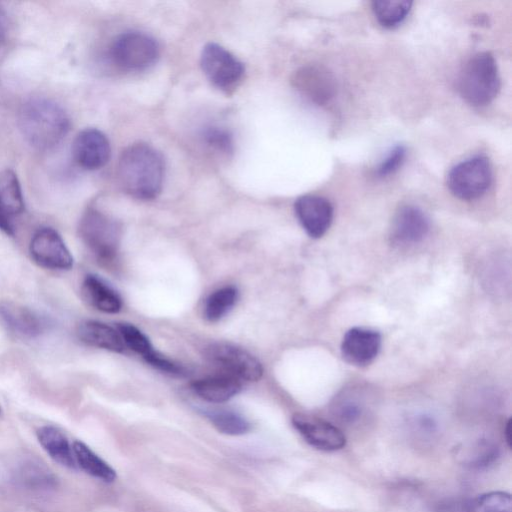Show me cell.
Instances as JSON below:
<instances>
[{"mask_svg": "<svg viewBox=\"0 0 512 512\" xmlns=\"http://www.w3.org/2000/svg\"><path fill=\"white\" fill-rule=\"evenodd\" d=\"M0 415H1V407H0Z\"/></svg>", "mask_w": 512, "mask_h": 512, "instance_id": "cell-35", "label": "cell"}, {"mask_svg": "<svg viewBox=\"0 0 512 512\" xmlns=\"http://www.w3.org/2000/svg\"><path fill=\"white\" fill-rule=\"evenodd\" d=\"M200 64L207 79L226 92L239 84L245 71L241 61L216 43H208L203 47Z\"/></svg>", "mask_w": 512, "mask_h": 512, "instance_id": "cell-7", "label": "cell"}, {"mask_svg": "<svg viewBox=\"0 0 512 512\" xmlns=\"http://www.w3.org/2000/svg\"><path fill=\"white\" fill-rule=\"evenodd\" d=\"M81 292L87 303L101 312L114 314L122 308V299L119 294L95 274L85 276Z\"/></svg>", "mask_w": 512, "mask_h": 512, "instance_id": "cell-18", "label": "cell"}, {"mask_svg": "<svg viewBox=\"0 0 512 512\" xmlns=\"http://www.w3.org/2000/svg\"><path fill=\"white\" fill-rule=\"evenodd\" d=\"M164 175L162 155L148 144H132L119 157L118 181L122 189L136 199L156 198L162 190Z\"/></svg>", "mask_w": 512, "mask_h": 512, "instance_id": "cell-1", "label": "cell"}, {"mask_svg": "<svg viewBox=\"0 0 512 512\" xmlns=\"http://www.w3.org/2000/svg\"><path fill=\"white\" fill-rule=\"evenodd\" d=\"M79 235L99 260L107 262L118 253L122 228L112 216L96 208H88L80 219Z\"/></svg>", "mask_w": 512, "mask_h": 512, "instance_id": "cell-4", "label": "cell"}, {"mask_svg": "<svg viewBox=\"0 0 512 512\" xmlns=\"http://www.w3.org/2000/svg\"><path fill=\"white\" fill-rule=\"evenodd\" d=\"M205 357L230 375L246 380L258 381L263 375L261 363L248 351L227 342H213L206 346Z\"/></svg>", "mask_w": 512, "mask_h": 512, "instance_id": "cell-8", "label": "cell"}, {"mask_svg": "<svg viewBox=\"0 0 512 512\" xmlns=\"http://www.w3.org/2000/svg\"><path fill=\"white\" fill-rule=\"evenodd\" d=\"M365 410L361 399L355 395L345 394L340 396L334 404L333 411L336 418L345 424H354L359 421Z\"/></svg>", "mask_w": 512, "mask_h": 512, "instance_id": "cell-28", "label": "cell"}, {"mask_svg": "<svg viewBox=\"0 0 512 512\" xmlns=\"http://www.w3.org/2000/svg\"><path fill=\"white\" fill-rule=\"evenodd\" d=\"M76 333L78 338L89 346L116 353H122L125 349L118 330L100 321H83L78 325Z\"/></svg>", "mask_w": 512, "mask_h": 512, "instance_id": "cell-20", "label": "cell"}, {"mask_svg": "<svg viewBox=\"0 0 512 512\" xmlns=\"http://www.w3.org/2000/svg\"><path fill=\"white\" fill-rule=\"evenodd\" d=\"M238 300V290L234 286H225L211 293L204 304V317L210 322L222 319L234 307Z\"/></svg>", "mask_w": 512, "mask_h": 512, "instance_id": "cell-26", "label": "cell"}, {"mask_svg": "<svg viewBox=\"0 0 512 512\" xmlns=\"http://www.w3.org/2000/svg\"><path fill=\"white\" fill-rule=\"evenodd\" d=\"M471 512H512L511 495L503 491L482 494L472 502Z\"/></svg>", "mask_w": 512, "mask_h": 512, "instance_id": "cell-29", "label": "cell"}, {"mask_svg": "<svg viewBox=\"0 0 512 512\" xmlns=\"http://www.w3.org/2000/svg\"><path fill=\"white\" fill-rule=\"evenodd\" d=\"M500 76L494 56L479 52L463 65L457 79L460 96L472 106L491 103L500 90Z\"/></svg>", "mask_w": 512, "mask_h": 512, "instance_id": "cell-3", "label": "cell"}, {"mask_svg": "<svg viewBox=\"0 0 512 512\" xmlns=\"http://www.w3.org/2000/svg\"><path fill=\"white\" fill-rule=\"evenodd\" d=\"M492 182L489 159L478 155L456 164L447 177L450 192L461 200H474L486 193Z\"/></svg>", "mask_w": 512, "mask_h": 512, "instance_id": "cell-6", "label": "cell"}, {"mask_svg": "<svg viewBox=\"0 0 512 512\" xmlns=\"http://www.w3.org/2000/svg\"><path fill=\"white\" fill-rule=\"evenodd\" d=\"M381 335L371 329L354 327L346 332L341 344V353L346 362L355 366H366L378 355Z\"/></svg>", "mask_w": 512, "mask_h": 512, "instance_id": "cell-14", "label": "cell"}, {"mask_svg": "<svg viewBox=\"0 0 512 512\" xmlns=\"http://www.w3.org/2000/svg\"><path fill=\"white\" fill-rule=\"evenodd\" d=\"M76 464L89 475L104 482H113L116 479L115 470L86 444L75 441L72 445Z\"/></svg>", "mask_w": 512, "mask_h": 512, "instance_id": "cell-23", "label": "cell"}, {"mask_svg": "<svg viewBox=\"0 0 512 512\" xmlns=\"http://www.w3.org/2000/svg\"><path fill=\"white\" fill-rule=\"evenodd\" d=\"M116 328L124 344L142 355L143 358L150 355L154 349L149 338L136 326L130 323H117Z\"/></svg>", "mask_w": 512, "mask_h": 512, "instance_id": "cell-27", "label": "cell"}, {"mask_svg": "<svg viewBox=\"0 0 512 512\" xmlns=\"http://www.w3.org/2000/svg\"><path fill=\"white\" fill-rule=\"evenodd\" d=\"M111 154L107 136L96 128L80 131L72 144L75 162L86 170H97L106 165Z\"/></svg>", "mask_w": 512, "mask_h": 512, "instance_id": "cell-11", "label": "cell"}, {"mask_svg": "<svg viewBox=\"0 0 512 512\" xmlns=\"http://www.w3.org/2000/svg\"><path fill=\"white\" fill-rule=\"evenodd\" d=\"M212 425L226 435H243L250 431V422L241 414L229 409H210L205 411Z\"/></svg>", "mask_w": 512, "mask_h": 512, "instance_id": "cell-24", "label": "cell"}, {"mask_svg": "<svg viewBox=\"0 0 512 512\" xmlns=\"http://www.w3.org/2000/svg\"><path fill=\"white\" fill-rule=\"evenodd\" d=\"M292 425L312 447L322 451H336L344 448L346 437L332 423L308 414L296 413L292 416Z\"/></svg>", "mask_w": 512, "mask_h": 512, "instance_id": "cell-10", "label": "cell"}, {"mask_svg": "<svg viewBox=\"0 0 512 512\" xmlns=\"http://www.w3.org/2000/svg\"><path fill=\"white\" fill-rule=\"evenodd\" d=\"M144 360L148 364L162 372L178 376L185 374V369L183 366L169 360L168 358L159 354L155 350L150 355L146 356Z\"/></svg>", "mask_w": 512, "mask_h": 512, "instance_id": "cell-32", "label": "cell"}, {"mask_svg": "<svg viewBox=\"0 0 512 512\" xmlns=\"http://www.w3.org/2000/svg\"><path fill=\"white\" fill-rule=\"evenodd\" d=\"M295 214L306 233L312 238L322 237L333 219V206L318 195H303L294 204Z\"/></svg>", "mask_w": 512, "mask_h": 512, "instance_id": "cell-12", "label": "cell"}, {"mask_svg": "<svg viewBox=\"0 0 512 512\" xmlns=\"http://www.w3.org/2000/svg\"><path fill=\"white\" fill-rule=\"evenodd\" d=\"M0 323L12 334L34 339L42 335L47 321L36 311L10 301L0 302Z\"/></svg>", "mask_w": 512, "mask_h": 512, "instance_id": "cell-13", "label": "cell"}, {"mask_svg": "<svg viewBox=\"0 0 512 512\" xmlns=\"http://www.w3.org/2000/svg\"><path fill=\"white\" fill-rule=\"evenodd\" d=\"M204 142L212 149L221 153H231L233 140L230 132L219 126H209L203 131Z\"/></svg>", "mask_w": 512, "mask_h": 512, "instance_id": "cell-30", "label": "cell"}, {"mask_svg": "<svg viewBox=\"0 0 512 512\" xmlns=\"http://www.w3.org/2000/svg\"><path fill=\"white\" fill-rule=\"evenodd\" d=\"M36 434L39 443L54 461L71 469L76 468L72 446L62 431L54 426L45 425L40 427Z\"/></svg>", "mask_w": 512, "mask_h": 512, "instance_id": "cell-22", "label": "cell"}, {"mask_svg": "<svg viewBox=\"0 0 512 512\" xmlns=\"http://www.w3.org/2000/svg\"><path fill=\"white\" fill-rule=\"evenodd\" d=\"M24 209V197L17 175L9 169L0 171V230L13 236L15 221Z\"/></svg>", "mask_w": 512, "mask_h": 512, "instance_id": "cell-15", "label": "cell"}, {"mask_svg": "<svg viewBox=\"0 0 512 512\" xmlns=\"http://www.w3.org/2000/svg\"><path fill=\"white\" fill-rule=\"evenodd\" d=\"M406 157V148L404 145H396L393 147L385 158L380 162L376 169L378 177H387L395 173L404 163Z\"/></svg>", "mask_w": 512, "mask_h": 512, "instance_id": "cell-31", "label": "cell"}, {"mask_svg": "<svg viewBox=\"0 0 512 512\" xmlns=\"http://www.w3.org/2000/svg\"><path fill=\"white\" fill-rule=\"evenodd\" d=\"M191 389L207 402L222 403L236 396L242 390V384L232 375H217L193 381Z\"/></svg>", "mask_w": 512, "mask_h": 512, "instance_id": "cell-19", "label": "cell"}, {"mask_svg": "<svg viewBox=\"0 0 512 512\" xmlns=\"http://www.w3.org/2000/svg\"><path fill=\"white\" fill-rule=\"evenodd\" d=\"M18 127L25 141L37 150H49L66 136L70 120L57 102L35 97L22 104L18 112Z\"/></svg>", "mask_w": 512, "mask_h": 512, "instance_id": "cell-2", "label": "cell"}, {"mask_svg": "<svg viewBox=\"0 0 512 512\" xmlns=\"http://www.w3.org/2000/svg\"><path fill=\"white\" fill-rule=\"evenodd\" d=\"M8 34V23L4 11L0 8V49L6 42Z\"/></svg>", "mask_w": 512, "mask_h": 512, "instance_id": "cell-33", "label": "cell"}, {"mask_svg": "<svg viewBox=\"0 0 512 512\" xmlns=\"http://www.w3.org/2000/svg\"><path fill=\"white\" fill-rule=\"evenodd\" d=\"M411 6L412 1L408 0H375L372 2V11L383 27L393 28L404 21Z\"/></svg>", "mask_w": 512, "mask_h": 512, "instance_id": "cell-25", "label": "cell"}, {"mask_svg": "<svg viewBox=\"0 0 512 512\" xmlns=\"http://www.w3.org/2000/svg\"><path fill=\"white\" fill-rule=\"evenodd\" d=\"M427 215L414 205L401 206L392 221V241L400 245H413L421 242L429 232Z\"/></svg>", "mask_w": 512, "mask_h": 512, "instance_id": "cell-16", "label": "cell"}, {"mask_svg": "<svg viewBox=\"0 0 512 512\" xmlns=\"http://www.w3.org/2000/svg\"><path fill=\"white\" fill-rule=\"evenodd\" d=\"M505 438L509 447H511V419L508 420L505 428Z\"/></svg>", "mask_w": 512, "mask_h": 512, "instance_id": "cell-34", "label": "cell"}, {"mask_svg": "<svg viewBox=\"0 0 512 512\" xmlns=\"http://www.w3.org/2000/svg\"><path fill=\"white\" fill-rule=\"evenodd\" d=\"M296 89L318 105H324L335 95L336 85L332 74L321 66H306L295 73Z\"/></svg>", "mask_w": 512, "mask_h": 512, "instance_id": "cell-17", "label": "cell"}, {"mask_svg": "<svg viewBox=\"0 0 512 512\" xmlns=\"http://www.w3.org/2000/svg\"><path fill=\"white\" fill-rule=\"evenodd\" d=\"M109 54L117 67L127 71H140L157 61L159 47L155 39L148 34L128 31L115 38Z\"/></svg>", "mask_w": 512, "mask_h": 512, "instance_id": "cell-5", "label": "cell"}, {"mask_svg": "<svg viewBox=\"0 0 512 512\" xmlns=\"http://www.w3.org/2000/svg\"><path fill=\"white\" fill-rule=\"evenodd\" d=\"M14 479L23 487L47 491L57 486V478L52 471L37 459H24L14 470Z\"/></svg>", "mask_w": 512, "mask_h": 512, "instance_id": "cell-21", "label": "cell"}, {"mask_svg": "<svg viewBox=\"0 0 512 512\" xmlns=\"http://www.w3.org/2000/svg\"><path fill=\"white\" fill-rule=\"evenodd\" d=\"M36 264L52 270H69L73 267V256L60 234L51 227L38 229L29 245Z\"/></svg>", "mask_w": 512, "mask_h": 512, "instance_id": "cell-9", "label": "cell"}]
</instances>
